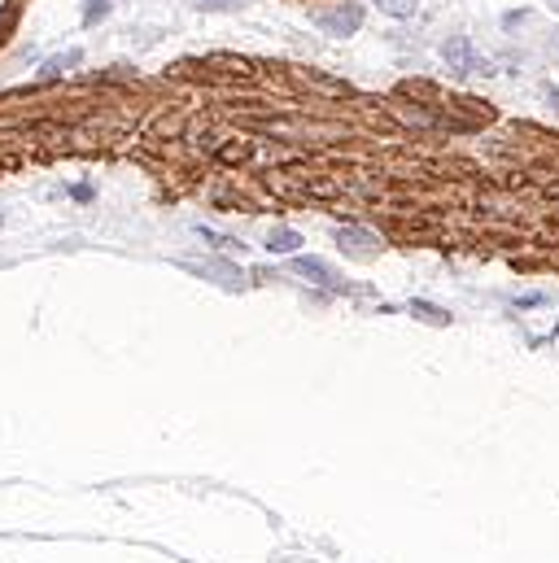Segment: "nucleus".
I'll list each match as a JSON object with an SVG mask.
<instances>
[{"label": "nucleus", "mask_w": 559, "mask_h": 563, "mask_svg": "<svg viewBox=\"0 0 559 563\" xmlns=\"http://www.w3.org/2000/svg\"><path fill=\"white\" fill-rule=\"evenodd\" d=\"M315 27L324 35H354L363 27V5H346V0H341L337 9H319Z\"/></svg>", "instance_id": "f257e3e1"}, {"label": "nucleus", "mask_w": 559, "mask_h": 563, "mask_svg": "<svg viewBox=\"0 0 559 563\" xmlns=\"http://www.w3.org/2000/svg\"><path fill=\"white\" fill-rule=\"evenodd\" d=\"M446 62H450V70H459V75H472L477 70V53H472V44L463 40V35H455V40H446Z\"/></svg>", "instance_id": "f03ea898"}, {"label": "nucleus", "mask_w": 559, "mask_h": 563, "mask_svg": "<svg viewBox=\"0 0 559 563\" xmlns=\"http://www.w3.org/2000/svg\"><path fill=\"white\" fill-rule=\"evenodd\" d=\"M337 241H341V249H350V254H376V236L372 232H359V227H341V232H337Z\"/></svg>", "instance_id": "7ed1b4c3"}, {"label": "nucleus", "mask_w": 559, "mask_h": 563, "mask_svg": "<svg viewBox=\"0 0 559 563\" xmlns=\"http://www.w3.org/2000/svg\"><path fill=\"white\" fill-rule=\"evenodd\" d=\"M293 271L306 275V280H315V284H332V271L319 258H293Z\"/></svg>", "instance_id": "20e7f679"}, {"label": "nucleus", "mask_w": 559, "mask_h": 563, "mask_svg": "<svg viewBox=\"0 0 559 563\" xmlns=\"http://www.w3.org/2000/svg\"><path fill=\"white\" fill-rule=\"evenodd\" d=\"M110 9H114V0H88V5H83V27H97Z\"/></svg>", "instance_id": "39448f33"}, {"label": "nucleus", "mask_w": 559, "mask_h": 563, "mask_svg": "<svg viewBox=\"0 0 559 563\" xmlns=\"http://www.w3.org/2000/svg\"><path fill=\"white\" fill-rule=\"evenodd\" d=\"M297 245H302V241H297V232H271V241H267L271 254H293Z\"/></svg>", "instance_id": "423d86ee"}, {"label": "nucleus", "mask_w": 559, "mask_h": 563, "mask_svg": "<svg viewBox=\"0 0 559 563\" xmlns=\"http://www.w3.org/2000/svg\"><path fill=\"white\" fill-rule=\"evenodd\" d=\"M380 9H385L389 18H411L415 14V0H380Z\"/></svg>", "instance_id": "0eeeda50"}, {"label": "nucleus", "mask_w": 559, "mask_h": 563, "mask_svg": "<svg viewBox=\"0 0 559 563\" xmlns=\"http://www.w3.org/2000/svg\"><path fill=\"white\" fill-rule=\"evenodd\" d=\"M70 66H79V53H66V57H53L49 66H44V79H53V75H66Z\"/></svg>", "instance_id": "6e6552de"}, {"label": "nucleus", "mask_w": 559, "mask_h": 563, "mask_svg": "<svg viewBox=\"0 0 559 563\" xmlns=\"http://www.w3.org/2000/svg\"><path fill=\"white\" fill-rule=\"evenodd\" d=\"M197 9H236L241 5V0H193Z\"/></svg>", "instance_id": "1a4fd4ad"}, {"label": "nucleus", "mask_w": 559, "mask_h": 563, "mask_svg": "<svg viewBox=\"0 0 559 563\" xmlns=\"http://www.w3.org/2000/svg\"><path fill=\"white\" fill-rule=\"evenodd\" d=\"M415 310H420V315H424V319H433V323H442V319H446V315H442V310H433V306H415Z\"/></svg>", "instance_id": "9d476101"}, {"label": "nucleus", "mask_w": 559, "mask_h": 563, "mask_svg": "<svg viewBox=\"0 0 559 563\" xmlns=\"http://www.w3.org/2000/svg\"><path fill=\"white\" fill-rule=\"evenodd\" d=\"M520 22H525V14H507V18H503V27H507V31H516Z\"/></svg>", "instance_id": "9b49d317"}, {"label": "nucleus", "mask_w": 559, "mask_h": 563, "mask_svg": "<svg viewBox=\"0 0 559 563\" xmlns=\"http://www.w3.org/2000/svg\"><path fill=\"white\" fill-rule=\"evenodd\" d=\"M551 101H555V105H559V92H555V88H551Z\"/></svg>", "instance_id": "f8f14e48"}, {"label": "nucleus", "mask_w": 559, "mask_h": 563, "mask_svg": "<svg viewBox=\"0 0 559 563\" xmlns=\"http://www.w3.org/2000/svg\"><path fill=\"white\" fill-rule=\"evenodd\" d=\"M551 9H559V0H551Z\"/></svg>", "instance_id": "ddd939ff"}]
</instances>
